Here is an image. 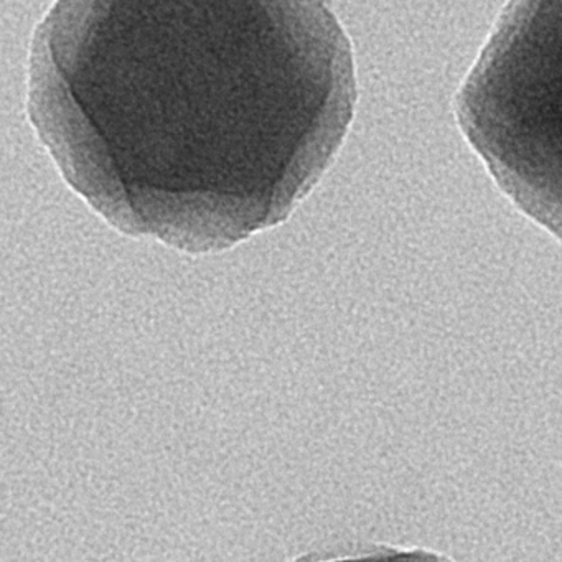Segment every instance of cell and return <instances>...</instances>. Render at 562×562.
<instances>
[{
    "label": "cell",
    "mask_w": 562,
    "mask_h": 562,
    "mask_svg": "<svg viewBox=\"0 0 562 562\" xmlns=\"http://www.w3.org/2000/svg\"><path fill=\"white\" fill-rule=\"evenodd\" d=\"M322 562H452L446 555L426 549H391L383 548L368 554L355 555V558L334 559Z\"/></svg>",
    "instance_id": "cell-3"
},
{
    "label": "cell",
    "mask_w": 562,
    "mask_h": 562,
    "mask_svg": "<svg viewBox=\"0 0 562 562\" xmlns=\"http://www.w3.org/2000/svg\"><path fill=\"white\" fill-rule=\"evenodd\" d=\"M456 114L502 192L562 241V0L505 9Z\"/></svg>",
    "instance_id": "cell-2"
},
{
    "label": "cell",
    "mask_w": 562,
    "mask_h": 562,
    "mask_svg": "<svg viewBox=\"0 0 562 562\" xmlns=\"http://www.w3.org/2000/svg\"><path fill=\"white\" fill-rule=\"evenodd\" d=\"M353 52L321 2H60L29 117L111 226L182 251L285 222L340 149Z\"/></svg>",
    "instance_id": "cell-1"
}]
</instances>
